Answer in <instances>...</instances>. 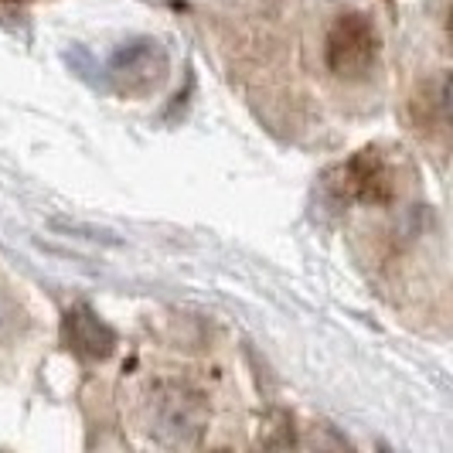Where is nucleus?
I'll use <instances>...</instances> for the list:
<instances>
[{
  "instance_id": "nucleus-2",
  "label": "nucleus",
  "mask_w": 453,
  "mask_h": 453,
  "mask_svg": "<svg viewBox=\"0 0 453 453\" xmlns=\"http://www.w3.org/2000/svg\"><path fill=\"white\" fill-rule=\"evenodd\" d=\"M324 62L344 82H362L379 62V31L368 14H341L324 42Z\"/></svg>"
},
{
  "instance_id": "nucleus-4",
  "label": "nucleus",
  "mask_w": 453,
  "mask_h": 453,
  "mask_svg": "<svg viewBox=\"0 0 453 453\" xmlns=\"http://www.w3.org/2000/svg\"><path fill=\"white\" fill-rule=\"evenodd\" d=\"M62 338H65V348L75 351L79 358H106L116 348V334L106 320H99V314L79 303L65 314V324H62Z\"/></svg>"
},
{
  "instance_id": "nucleus-1",
  "label": "nucleus",
  "mask_w": 453,
  "mask_h": 453,
  "mask_svg": "<svg viewBox=\"0 0 453 453\" xmlns=\"http://www.w3.org/2000/svg\"><path fill=\"white\" fill-rule=\"evenodd\" d=\"M208 399L188 379L160 375L140 395V423L147 436L167 450L198 447L208 433Z\"/></svg>"
},
{
  "instance_id": "nucleus-3",
  "label": "nucleus",
  "mask_w": 453,
  "mask_h": 453,
  "mask_svg": "<svg viewBox=\"0 0 453 453\" xmlns=\"http://www.w3.org/2000/svg\"><path fill=\"white\" fill-rule=\"evenodd\" d=\"M338 188L341 198H351V202L372 204V208H382V204H392L395 195H399V178H395V167L392 160L368 147L362 154L341 164L338 167V181H331Z\"/></svg>"
},
{
  "instance_id": "nucleus-5",
  "label": "nucleus",
  "mask_w": 453,
  "mask_h": 453,
  "mask_svg": "<svg viewBox=\"0 0 453 453\" xmlns=\"http://www.w3.org/2000/svg\"><path fill=\"white\" fill-rule=\"evenodd\" d=\"M412 123H416V130L426 136V140H436L440 147L447 143V136H450L447 75H436L433 82H426L423 89L416 92V99H412Z\"/></svg>"
},
{
  "instance_id": "nucleus-6",
  "label": "nucleus",
  "mask_w": 453,
  "mask_h": 453,
  "mask_svg": "<svg viewBox=\"0 0 453 453\" xmlns=\"http://www.w3.org/2000/svg\"><path fill=\"white\" fill-rule=\"evenodd\" d=\"M164 72V55H160L157 42H143L127 51H119L113 62V75H119L127 82V89H147L154 86Z\"/></svg>"
}]
</instances>
